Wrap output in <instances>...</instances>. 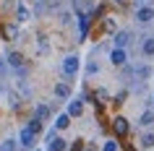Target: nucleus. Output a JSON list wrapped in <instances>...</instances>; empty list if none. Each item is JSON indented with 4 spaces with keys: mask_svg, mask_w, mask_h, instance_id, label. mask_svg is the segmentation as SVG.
<instances>
[{
    "mask_svg": "<svg viewBox=\"0 0 154 151\" xmlns=\"http://www.w3.org/2000/svg\"><path fill=\"white\" fill-rule=\"evenodd\" d=\"M26 128H32L34 133H39V130H42V122H39V120H32V122H29Z\"/></svg>",
    "mask_w": 154,
    "mask_h": 151,
    "instance_id": "22",
    "label": "nucleus"
},
{
    "mask_svg": "<svg viewBox=\"0 0 154 151\" xmlns=\"http://www.w3.org/2000/svg\"><path fill=\"white\" fill-rule=\"evenodd\" d=\"M79 68H81V57L79 55H65L63 57V76L65 78H76Z\"/></svg>",
    "mask_w": 154,
    "mask_h": 151,
    "instance_id": "1",
    "label": "nucleus"
},
{
    "mask_svg": "<svg viewBox=\"0 0 154 151\" xmlns=\"http://www.w3.org/2000/svg\"><path fill=\"white\" fill-rule=\"evenodd\" d=\"M8 65H13V68H24L21 55H18V52H8Z\"/></svg>",
    "mask_w": 154,
    "mask_h": 151,
    "instance_id": "13",
    "label": "nucleus"
},
{
    "mask_svg": "<svg viewBox=\"0 0 154 151\" xmlns=\"http://www.w3.org/2000/svg\"><path fill=\"white\" fill-rule=\"evenodd\" d=\"M102 151H118V143H115V141H107V143H105V149H102Z\"/></svg>",
    "mask_w": 154,
    "mask_h": 151,
    "instance_id": "23",
    "label": "nucleus"
},
{
    "mask_svg": "<svg viewBox=\"0 0 154 151\" xmlns=\"http://www.w3.org/2000/svg\"><path fill=\"white\" fill-rule=\"evenodd\" d=\"M125 60H128V52L123 47H112V52H110V63L112 65H125Z\"/></svg>",
    "mask_w": 154,
    "mask_h": 151,
    "instance_id": "3",
    "label": "nucleus"
},
{
    "mask_svg": "<svg viewBox=\"0 0 154 151\" xmlns=\"http://www.w3.org/2000/svg\"><path fill=\"white\" fill-rule=\"evenodd\" d=\"M152 18H154V8H149V5L136 8V21H138V24H149Z\"/></svg>",
    "mask_w": 154,
    "mask_h": 151,
    "instance_id": "4",
    "label": "nucleus"
},
{
    "mask_svg": "<svg viewBox=\"0 0 154 151\" xmlns=\"http://www.w3.org/2000/svg\"><path fill=\"white\" fill-rule=\"evenodd\" d=\"M112 130H115V135H128V120L125 117H115L112 120Z\"/></svg>",
    "mask_w": 154,
    "mask_h": 151,
    "instance_id": "5",
    "label": "nucleus"
},
{
    "mask_svg": "<svg viewBox=\"0 0 154 151\" xmlns=\"http://www.w3.org/2000/svg\"><path fill=\"white\" fill-rule=\"evenodd\" d=\"M84 151H94V146H86V149H84Z\"/></svg>",
    "mask_w": 154,
    "mask_h": 151,
    "instance_id": "25",
    "label": "nucleus"
},
{
    "mask_svg": "<svg viewBox=\"0 0 154 151\" xmlns=\"http://www.w3.org/2000/svg\"><path fill=\"white\" fill-rule=\"evenodd\" d=\"M141 146H144V149H152L154 146V133H144L141 135Z\"/></svg>",
    "mask_w": 154,
    "mask_h": 151,
    "instance_id": "16",
    "label": "nucleus"
},
{
    "mask_svg": "<svg viewBox=\"0 0 154 151\" xmlns=\"http://www.w3.org/2000/svg\"><path fill=\"white\" fill-rule=\"evenodd\" d=\"M141 50H144L146 57H154V37H149V39H144V44H141Z\"/></svg>",
    "mask_w": 154,
    "mask_h": 151,
    "instance_id": "11",
    "label": "nucleus"
},
{
    "mask_svg": "<svg viewBox=\"0 0 154 151\" xmlns=\"http://www.w3.org/2000/svg\"><path fill=\"white\" fill-rule=\"evenodd\" d=\"M118 3H120V0H118Z\"/></svg>",
    "mask_w": 154,
    "mask_h": 151,
    "instance_id": "27",
    "label": "nucleus"
},
{
    "mask_svg": "<svg viewBox=\"0 0 154 151\" xmlns=\"http://www.w3.org/2000/svg\"><path fill=\"white\" fill-rule=\"evenodd\" d=\"M0 76H5V63L0 60Z\"/></svg>",
    "mask_w": 154,
    "mask_h": 151,
    "instance_id": "24",
    "label": "nucleus"
},
{
    "mask_svg": "<svg viewBox=\"0 0 154 151\" xmlns=\"http://www.w3.org/2000/svg\"><path fill=\"white\" fill-rule=\"evenodd\" d=\"M18 18H21V21H24V18H29V11H26V5H24V3L18 5Z\"/></svg>",
    "mask_w": 154,
    "mask_h": 151,
    "instance_id": "20",
    "label": "nucleus"
},
{
    "mask_svg": "<svg viewBox=\"0 0 154 151\" xmlns=\"http://www.w3.org/2000/svg\"><path fill=\"white\" fill-rule=\"evenodd\" d=\"M21 146H26V149H34L37 146V133H34L32 128H24L21 130Z\"/></svg>",
    "mask_w": 154,
    "mask_h": 151,
    "instance_id": "2",
    "label": "nucleus"
},
{
    "mask_svg": "<svg viewBox=\"0 0 154 151\" xmlns=\"http://www.w3.org/2000/svg\"><path fill=\"white\" fill-rule=\"evenodd\" d=\"M65 149H68V143L63 138H57L55 130H50V151H65Z\"/></svg>",
    "mask_w": 154,
    "mask_h": 151,
    "instance_id": "6",
    "label": "nucleus"
},
{
    "mask_svg": "<svg viewBox=\"0 0 154 151\" xmlns=\"http://www.w3.org/2000/svg\"><path fill=\"white\" fill-rule=\"evenodd\" d=\"M0 151H3V149H0Z\"/></svg>",
    "mask_w": 154,
    "mask_h": 151,
    "instance_id": "28",
    "label": "nucleus"
},
{
    "mask_svg": "<svg viewBox=\"0 0 154 151\" xmlns=\"http://www.w3.org/2000/svg\"><path fill=\"white\" fill-rule=\"evenodd\" d=\"M68 125H71V117H68V115H60V117L55 120V130H65Z\"/></svg>",
    "mask_w": 154,
    "mask_h": 151,
    "instance_id": "14",
    "label": "nucleus"
},
{
    "mask_svg": "<svg viewBox=\"0 0 154 151\" xmlns=\"http://www.w3.org/2000/svg\"><path fill=\"white\" fill-rule=\"evenodd\" d=\"M86 73H89V76H94V73H99V63H97V60H91V63L86 65Z\"/></svg>",
    "mask_w": 154,
    "mask_h": 151,
    "instance_id": "18",
    "label": "nucleus"
},
{
    "mask_svg": "<svg viewBox=\"0 0 154 151\" xmlns=\"http://www.w3.org/2000/svg\"><path fill=\"white\" fill-rule=\"evenodd\" d=\"M136 73H138V78H149V68H146V65H138Z\"/></svg>",
    "mask_w": 154,
    "mask_h": 151,
    "instance_id": "19",
    "label": "nucleus"
},
{
    "mask_svg": "<svg viewBox=\"0 0 154 151\" xmlns=\"http://www.w3.org/2000/svg\"><path fill=\"white\" fill-rule=\"evenodd\" d=\"M0 149H3V151H18V143L13 141V138H8V141L3 143V146H0Z\"/></svg>",
    "mask_w": 154,
    "mask_h": 151,
    "instance_id": "17",
    "label": "nucleus"
},
{
    "mask_svg": "<svg viewBox=\"0 0 154 151\" xmlns=\"http://www.w3.org/2000/svg\"><path fill=\"white\" fill-rule=\"evenodd\" d=\"M34 151H39V149H34Z\"/></svg>",
    "mask_w": 154,
    "mask_h": 151,
    "instance_id": "26",
    "label": "nucleus"
},
{
    "mask_svg": "<svg viewBox=\"0 0 154 151\" xmlns=\"http://www.w3.org/2000/svg\"><path fill=\"white\" fill-rule=\"evenodd\" d=\"M68 94H71V89L65 86V83H55V96L57 99H68Z\"/></svg>",
    "mask_w": 154,
    "mask_h": 151,
    "instance_id": "12",
    "label": "nucleus"
},
{
    "mask_svg": "<svg viewBox=\"0 0 154 151\" xmlns=\"http://www.w3.org/2000/svg\"><path fill=\"white\" fill-rule=\"evenodd\" d=\"M5 37H11V39L18 37V26H8V29H5Z\"/></svg>",
    "mask_w": 154,
    "mask_h": 151,
    "instance_id": "21",
    "label": "nucleus"
},
{
    "mask_svg": "<svg viewBox=\"0 0 154 151\" xmlns=\"http://www.w3.org/2000/svg\"><path fill=\"white\" fill-rule=\"evenodd\" d=\"M81 112H84V102L81 99H73V102L68 104V117H79Z\"/></svg>",
    "mask_w": 154,
    "mask_h": 151,
    "instance_id": "7",
    "label": "nucleus"
},
{
    "mask_svg": "<svg viewBox=\"0 0 154 151\" xmlns=\"http://www.w3.org/2000/svg\"><path fill=\"white\" fill-rule=\"evenodd\" d=\"M47 117H50V107H47V104H37V107H34V120L45 122Z\"/></svg>",
    "mask_w": 154,
    "mask_h": 151,
    "instance_id": "8",
    "label": "nucleus"
},
{
    "mask_svg": "<svg viewBox=\"0 0 154 151\" xmlns=\"http://www.w3.org/2000/svg\"><path fill=\"white\" fill-rule=\"evenodd\" d=\"M138 122H141V125H152V122H154V112H152V110H146L144 115L138 117Z\"/></svg>",
    "mask_w": 154,
    "mask_h": 151,
    "instance_id": "15",
    "label": "nucleus"
},
{
    "mask_svg": "<svg viewBox=\"0 0 154 151\" xmlns=\"http://www.w3.org/2000/svg\"><path fill=\"white\" fill-rule=\"evenodd\" d=\"M76 16H79V39H84V37H86V32H89V21H86V16H84V13H76Z\"/></svg>",
    "mask_w": 154,
    "mask_h": 151,
    "instance_id": "9",
    "label": "nucleus"
},
{
    "mask_svg": "<svg viewBox=\"0 0 154 151\" xmlns=\"http://www.w3.org/2000/svg\"><path fill=\"white\" fill-rule=\"evenodd\" d=\"M128 42H131V34L128 32H118V34H115V47H123V50H125Z\"/></svg>",
    "mask_w": 154,
    "mask_h": 151,
    "instance_id": "10",
    "label": "nucleus"
}]
</instances>
